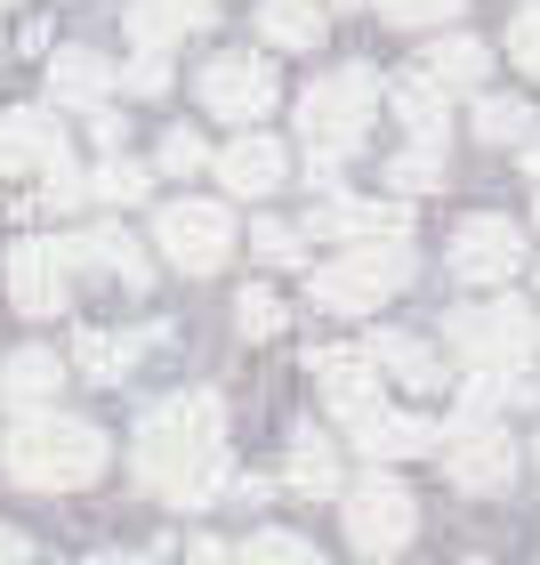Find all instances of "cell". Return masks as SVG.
<instances>
[{
	"label": "cell",
	"instance_id": "6da1fadb",
	"mask_svg": "<svg viewBox=\"0 0 540 565\" xmlns=\"http://www.w3.org/2000/svg\"><path fill=\"white\" fill-rule=\"evenodd\" d=\"M130 469L153 501L170 509H210L226 493V404L210 388H177L138 420Z\"/></svg>",
	"mask_w": 540,
	"mask_h": 565
},
{
	"label": "cell",
	"instance_id": "7a4b0ae2",
	"mask_svg": "<svg viewBox=\"0 0 540 565\" xmlns=\"http://www.w3.org/2000/svg\"><path fill=\"white\" fill-rule=\"evenodd\" d=\"M114 460V436L97 420H73V413H17V428L0 436V469H9L24 493H82V484L106 477Z\"/></svg>",
	"mask_w": 540,
	"mask_h": 565
},
{
	"label": "cell",
	"instance_id": "3957f363",
	"mask_svg": "<svg viewBox=\"0 0 540 565\" xmlns=\"http://www.w3.org/2000/svg\"><path fill=\"white\" fill-rule=\"evenodd\" d=\"M379 97H388V82H379L371 65H339V73H323V82H306V97H299V146H306L315 186L339 178L347 153H364L371 121H379Z\"/></svg>",
	"mask_w": 540,
	"mask_h": 565
},
{
	"label": "cell",
	"instance_id": "277c9868",
	"mask_svg": "<svg viewBox=\"0 0 540 565\" xmlns=\"http://www.w3.org/2000/svg\"><path fill=\"white\" fill-rule=\"evenodd\" d=\"M411 275H420V259H411L403 235H388V243H339V259H323L315 275H306V299H315L323 316H371V307H388Z\"/></svg>",
	"mask_w": 540,
	"mask_h": 565
},
{
	"label": "cell",
	"instance_id": "5b68a950",
	"mask_svg": "<svg viewBox=\"0 0 540 565\" xmlns=\"http://www.w3.org/2000/svg\"><path fill=\"white\" fill-rule=\"evenodd\" d=\"M444 348H452L468 372H525L532 348H540V316H532L525 299L452 307V316H444Z\"/></svg>",
	"mask_w": 540,
	"mask_h": 565
},
{
	"label": "cell",
	"instance_id": "8992f818",
	"mask_svg": "<svg viewBox=\"0 0 540 565\" xmlns=\"http://www.w3.org/2000/svg\"><path fill=\"white\" fill-rule=\"evenodd\" d=\"M235 211L226 202H202V194H186V202H162L153 211V250L177 267V275H218L226 259H235Z\"/></svg>",
	"mask_w": 540,
	"mask_h": 565
},
{
	"label": "cell",
	"instance_id": "52a82bcc",
	"mask_svg": "<svg viewBox=\"0 0 540 565\" xmlns=\"http://www.w3.org/2000/svg\"><path fill=\"white\" fill-rule=\"evenodd\" d=\"M339 518H347V550L355 557H371V565H388L411 550V533H420V501L403 493L396 477H364V484H347L339 493Z\"/></svg>",
	"mask_w": 540,
	"mask_h": 565
},
{
	"label": "cell",
	"instance_id": "ba28073f",
	"mask_svg": "<svg viewBox=\"0 0 540 565\" xmlns=\"http://www.w3.org/2000/svg\"><path fill=\"white\" fill-rule=\"evenodd\" d=\"M435 452H444V477L460 493H508V484H517V436H508L493 413H460L444 436H435Z\"/></svg>",
	"mask_w": 540,
	"mask_h": 565
},
{
	"label": "cell",
	"instance_id": "9c48e42d",
	"mask_svg": "<svg viewBox=\"0 0 540 565\" xmlns=\"http://www.w3.org/2000/svg\"><path fill=\"white\" fill-rule=\"evenodd\" d=\"M194 97H202V114H218V121H235V130H250L259 114H274V65L259 57V49H218L210 65L194 73Z\"/></svg>",
	"mask_w": 540,
	"mask_h": 565
},
{
	"label": "cell",
	"instance_id": "30bf717a",
	"mask_svg": "<svg viewBox=\"0 0 540 565\" xmlns=\"http://www.w3.org/2000/svg\"><path fill=\"white\" fill-rule=\"evenodd\" d=\"M444 267H452L460 282H476V291H500V282H517V275H525V226H517V218H500V211L460 218V226H452Z\"/></svg>",
	"mask_w": 540,
	"mask_h": 565
},
{
	"label": "cell",
	"instance_id": "8fae6325",
	"mask_svg": "<svg viewBox=\"0 0 540 565\" xmlns=\"http://www.w3.org/2000/svg\"><path fill=\"white\" fill-rule=\"evenodd\" d=\"M73 243L65 235H24L9 250V299H17V316H65L73 307Z\"/></svg>",
	"mask_w": 540,
	"mask_h": 565
},
{
	"label": "cell",
	"instance_id": "7c38bea8",
	"mask_svg": "<svg viewBox=\"0 0 540 565\" xmlns=\"http://www.w3.org/2000/svg\"><path fill=\"white\" fill-rule=\"evenodd\" d=\"M73 170V138H65V121L57 114H41V106H9L0 114V178H57Z\"/></svg>",
	"mask_w": 540,
	"mask_h": 565
},
{
	"label": "cell",
	"instance_id": "4fadbf2b",
	"mask_svg": "<svg viewBox=\"0 0 540 565\" xmlns=\"http://www.w3.org/2000/svg\"><path fill=\"white\" fill-rule=\"evenodd\" d=\"M306 372H315V388H323V404H331V420H339V428L371 420L379 404H388V396H379L388 380H379V364L364 348H315V355H306Z\"/></svg>",
	"mask_w": 540,
	"mask_h": 565
},
{
	"label": "cell",
	"instance_id": "5bb4252c",
	"mask_svg": "<svg viewBox=\"0 0 540 565\" xmlns=\"http://www.w3.org/2000/svg\"><path fill=\"white\" fill-rule=\"evenodd\" d=\"M306 235L323 243H388V235H411V211L403 202H364V194H323L306 211Z\"/></svg>",
	"mask_w": 540,
	"mask_h": 565
},
{
	"label": "cell",
	"instance_id": "9a60e30c",
	"mask_svg": "<svg viewBox=\"0 0 540 565\" xmlns=\"http://www.w3.org/2000/svg\"><path fill=\"white\" fill-rule=\"evenodd\" d=\"M210 170H218V186H226V194L259 202V194H274L282 178H291V153H282V138H267V130H242L235 146H218V153H210Z\"/></svg>",
	"mask_w": 540,
	"mask_h": 565
},
{
	"label": "cell",
	"instance_id": "2e32d148",
	"mask_svg": "<svg viewBox=\"0 0 540 565\" xmlns=\"http://www.w3.org/2000/svg\"><path fill=\"white\" fill-rule=\"evenodd\" d=\"M210 17H218V0H130V9H121V24H130V41L145 57H170V49L186 33H202Z\"/></svg>",
	"mask_w": 540,
	"mask_h": 565
},
{
	"label": "cell",
	"instance_id": "e0dca14e",
	"mask_svg": "<svg viewBox=\"0 0 540 565\" xmlns=\"http://www.w3.org/2000/svg\"><path fill=\"white\" fill-rule=\"evenodd\" d=\"M73 243V267L82 275H106L121 291H145L153 282V259L138 250V235H121V226H89V235H65Z\"/></svg>",
	"mask_w": 540,
	"mask_h": 565
},
{
	"label": "cell",
	"instance_id": "ac0fdd59",
	"mask_svg": "<svg viewBox=\"0 0 540 565\" xmlns=\"http://www.w3.org/2000/svg\"><path fill=\"white\" fill-rule=\"evenodd\" d=\"M153 340H162V331H82V340H73V372L97 380V388H121L153 355Z\"/></svg>",
	"mask_w": 540,
	"mask_h": 565
},
{
	"label": "cell",
	"instance_id": "d6986e66",
	"mask_svg": "<svg viewBox=\"0 0 540 565\" xmlns=\"http://www.w3.org/2000/svg\"><path fill=\"white\" fill-rule=\"evenodd\" d=\"M65 355L57 348H17L9 364H0V404H9V413H48V404H57V388H65Z\"/></svg>",
	"mask_w": 540,
	"mask_h": 565
},
{
	"label": "cell",
	"instance_id": "ffe728a7",
	"mask_svg": "<svg viewBox=\"0 0 540 565\" xmlns=\"http://www.w3.org/2000/svg\"><path fill=\"white\" fill-rule=\"evenodd\" d=\"M364 355L379 364V380H396V388H411V396L444 388V355H435L428 340H411V331H371Z\"/></svg>",
	"mask_w": 540,
	"mask_h": 565
},
{
	"label": "cell",
	"instance_id": "44dd1931",
	"mask_svg": "<svg viewBox=\"0 0 540 565\" xmlns=\"http://www.w3.org/2000/svg\"><path fill=\"white\" fill-rule=\"evenodd\" d=\"M435 420H420V413H388V404H379L371 420H355L347 428V445L364 452V460H411V452H435Z\"/></svg>",
	"mask_w": 540,
	"mask_h": 565
},
{
	"label": "cell",
	"instance_id": "7402d4cb",
	"mask_svg": "<svg viewBox=\"0 0 540 565\" xmlns=\"http://www.w3.org/2000/svg\"><path fill=\"white\" fill-rule=\"evenodd\" d=\"M114 89H121V73H114L106 57H97V49H57V57H48V97H57V106L97 114Z\"/></svg>",
	"mask_w": 540,
	"mask_h": 565
},
{
	"label": "cell",
	"instance_id": "603a6c76",
	"mask_svg": "<svg viewBox=\"0 0 540 565\" xmlns=\"http://www.w3.org/2000/svg\"><path fill=\"white\" fill-rule=\"evenodd\" d=\"M282 484H291L299 501H339V493H347L339 445H331L323 428H299V436H291V460H282Z\"/></svg>",
	"mask_w": 540,
	"mask_h": 565
},
{
	"label": "cell",
	"instance_id": "cb8c5ba5",
	"mask_svg": "<svg viewBox=\"0 0 540 565\" xmlns=\"http://www.w3.org/2000/svg\"><path fill=\"white\" fill-rule=\"evenodd\" d=\"M388 106H396V121H403L420 146H444V138H452V89L428 82V73H403V82H388Z\"/></svg>",
	"mask_w": 540,
	"mask_h": 565
},
{
	"label": "cell",
	"instance_id": "d4e9b609",
	"mask_svg": "<svg viewBox=\"0 0 540 565\" xmlns=\"http://www.w3.org/2000/svg\"><path fill=\"white\" fill-rule=\"evenodd\" d=\"M331 9L323 0H259V41L267 49H323Z\"/></svg>",
	"mask_w": 540,
	"mask_h": 565
},
{
	"label": "cell",
	"instance_id": "484cf974",
	"mask_svg": "<svg viewBox=\"0 0 540 565\" xmlns=\"http://www.w3.org/2000/svg\"><path fill=\"white\" fill-rule=\"evenodd\" d=\"M420 73H428V82H444V89H484V73H493V49L468 41V33H444V41L420 57Z\"/></svg>",
	"mask_w": 540,
	"mask_h": 565
},
{
	"label": "cell",
	"instance_id": "4316f807",
	"mask_svg": "<svg viewBox=\"0 0 540 565\" xmlns=\"http://www.w3.org/2000/svg\"><path fill=\"white\" fill-rule=\"evenodd\" d=\"M235 565H331L306 533H282V525H259L250 542H235Z\"/></svg>",
	"mask_w": 540,
	"mask_h": 565
},
{
	"label": "cell",
	"instance_id": "83f0119b",
	"mask_svg": "<svg viewBox=\"0 0 540 565\" xmlns=\"http://www.w3.org/2000/svg\"><path fill=\"white\" fill-rule=\"evenodd\" d=\"M476 138L484 146H525L532 138V106L525 97H476Z\"/></svg>",
	"mask_w": 540,
	"mask_h": 565
},
{
	"label": "cell",
	"instance_id": "f1b7e54d",
	"mask_svg": "<svg viewBox=\"0 0 540 565\" xmlns=\"http://www.w3.org/2000/svg\"><path fill=\"white\" fill-rule=\"evenodd\" d=\"M145 186H153V170L130 162V153H106V162L89 170V194L97 202H145Z\"/></svg>",
	"mask_w": 540,
	"mask_h": 565
},
{
	"label": "cell",
	"instance_id": "f546056e",
	"mask_svg": "<svg viewBox=\"0 0 540 565\" xmlns=\"http://www.w3.org/2000/svg\"><path fill=\"white\" fill-rule=\"evenodd\" d=\"M388 186H396V194H428V186H444V146H420V138H411L396 162H388Z\"/></svg>",
	"mask_w": 540,
	"mask_h": 565
},
{
	"label": "cell",
	"instance_id": "4dcf8cb0",
	"mask_svg": "<svg viewBox=\"0 0 540 565\" xmlns=\"http://www.w3.org/2000/svg\"><path fill=\"white\" fill-rule=\"evenodd\" d=\"M250 250H259L267 267H299L306 235H299V226H282V218H259V226H250Z\"/></svg>",
	"mask_w": 540,
	"mask_h": 565
},
{
	"label": "cell",
	"instance_id": "1f68e13d",
	"mask_svg": "<svg viewBox=\"0 0 540 565\" xmlns=\"http://www.w3.org/2000/svg\"><path fill=\"white\" fill-rule=\"evenodd\" d=\"M235 323H242V340H274V331H282V299L250 282V291L235 299Z\"/></svg>",
	"mask_w": 540,
	"mask_h": 565
},
{
	"label": "cell",
	"instance_id": "d6a6232c",
	"mask_svg": "<svg viewBox=\"0 0 540 565\" xmlns=\"http://www.w3.org/2000/svg\"><path fill=\"white\" fill-rule=\"evenodd\" d=\"M153 162H162V178H194V170H210V146H202L194 130H170Z\"/></svg>",
	"mask_w": 540,
	"mask_h": 565
},
{
	"label": "cell",
	"instance_id": "836d02e7",
	"mask_svg": "<svg viewBox=\"0 0 540 565\" xmlns=\"http://www.w3.org/2000/svg\"><path fill=\"white\" fill-rule=\"evenodd\" d=\"M508 57H517L532 82H540V0H525L517 9V24H508Z\"/></svg>",
	"mask_w": 540,
	"mask_h": 565
},
{
	"label": "cell",
	"instance_id": "e575fe53",
	"mask_svg": "<svg viewBox=\"0 0 540 565\" xmlns=\"http://www.w3.org/2000/svg\"><path fill=\"white\" fill-rule=\"evenodd\" d=\"M388 24H452L460 17V0H371Z\"/></svg>",
	"mask_w": 540,
	"mask_h": 565
},
{
	"label": "cell",
	"instance_id": "d590c367",
	"mask_svg": "<svg viewBox=\"0 0 540 565\" xmlns=\"http://www.w3.org/2000/svg\"><path fill=\"white\" fill-rule=\"evenodd\" d=\"M121 89H138V97H162V89H170V57H145V49H138V65L121 73Z\"/></svg>",
	"mask_w": 540,
	"mask_h": 565
},
{
	"label": "cell",
	"instance_id": "8d00e7d4",
	"mask_svg": "<svg viewBox=\"0 0 540 565\" xmlns=\"http://www.w3.org/2000/svg\"><path fill=\"white\" fill-rule=\"evenodd\" d=\"M186 557H194V565H235V550H226V542H218V533H202V542H194Z\"/></svg>",
	"mask_w": 540,
	"mask_h": 565
},
{
	"label": "cell",
	"instance_id": "74e56055",
	"mask_svg": "<svg viewBox=\"0 0 540 565\" xmlns=\"http://www.w3.org/2000/svg\"><path fill=\"white\" fill-rule=\"evenodd\" d=\"M24 557H33V550H24V533H17V525H0V565H24Z\"/></svg>",
	"mask_w": 540,
	"mask_h": 565
},
{
	"label": "cell",
	"instance_id": "f35d334b",
	"mask_svg": "<svg viewBox=\"0 0 540 565\" xmlns=\"http://www.w3.org/2000/svg\"><path fill=\"white\" fill-rule=\"evenodd\" d=\"M82 565H153L145 550H97V557H82Z\"/></svg>",
	"mask_w": 540,
	"mask_h": 565
},
{
	"label": "cell",
	"instance_id": "ab89813d",
	"mask_svg": "<svg viewBox=\"0 0 540 565\" xmlns=\"http://www.w3.org/2000/svg\"><path fill=\"white\" fill-rule=\"evenodd\" d=\"M525 178H532V186H540V130L525 138Z\"/></svg>",
	"mask_w": 540,
	"mask_h": 565
},
{
	"label": "cell",
	"instance_id": "60d3db41",
	"mask_svg": "<svg viewBox=\"0 0 540 565\" xmlns=\"http://www.w3.org/2000/svg\"><path fill=\"white\" fill-rule=\"evenodd\" d=\"M323 9H355V0H323Z\"/></svg>",
	"mask_w": 540,
	"mask_h": 565
},
{
	"label": "cell",
	"instance_id": "b9f144b4",
	"mask_svg": "<svg viewBox=\"0 0 540 565\" xmlns=\"http://www.w3.org/2000/svg\"><path fill=\"white\" fill-rule=\"evenodd\" d=\"M0 9H17V0H0Z\"/></svg>",
	"mask_w": 540,
	"mask_h": 565
},
{
	"label": "cell",
	"instance_id": "7bdbcfd3",
	"mask_svg": "<svg viewBox=\"0 0 540 565\" xmlns=\"http://www.w3.org/2000/svg\"><path fill=\"white\" fill-rule=\"evenodd\" d=\"M468 565H484V557H468Z\"/></svg>",
	"mask_w": 540,
	"mask_h": 565
}]
</instances>
